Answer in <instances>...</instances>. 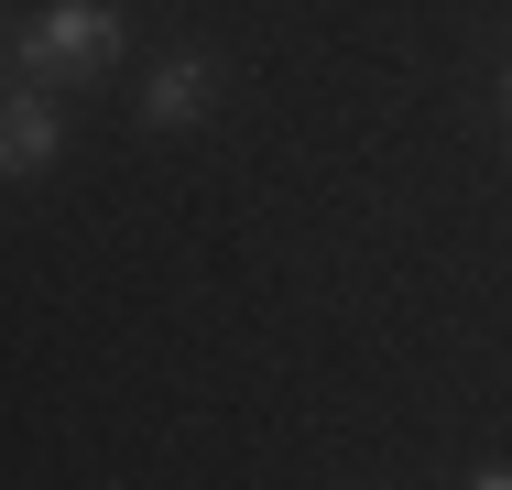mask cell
I'll return each mask as SVG.
<instances>
[{"label": "cell", "instance_id": "3", "mask_svg": "<svg viewBox=\"0 0 512 490\" xmlns=\"http://www.w3.org/2000/svg\"><path fill=\"white\" fill-rule=\"evenodd\" d=\"M197 109H207V55H175V66L142 88V120H153V131H164V120H197Z\"/></svg>", "mask_w": 512, "mask_h": 490}, {"label": "cell", "instance_id": "2", "mask_svg": "<svg viewBox=\"0 0 512 490\" xmlns=\"http://www.w3.org/2000/svg\"><path fill=\"white\" fill-rule=\"evenodd\" d=\"M66 142V109L44 88H0V175H44Z\"/></svg>", "mask_w": 512, "mask_h": 490}, {"label": "cell", "instance_id": "5", "mask_svg": "<svg viewBox=\"0 0 512 490\" xmlns=\"http://www.w3.org/2000/svg\"><path fill=\"white\" fill-rule=\"evenodd\" d=\"M480 490H512V480H480Z\"/></svg>", "mask_w": 512, "mask_h": 490}, {"label": "cell", "instance_id": "4", "mask_svg": "<svg viewBox=\"0 0 512 490\" xmlns=\"http://www.w3.org/2000/svg\"><path fill=\"white\" fill-rule=\"evenodd\" d=\"M0 66H11V33H0Z\"/></svg>", "mask_w": 512, "mask_h": 490}, {"label": "cell", "instance_id": "1", "mask_svg": "<svg viewBox=\"0 0 512 490\" xmlns=\"http://www.w3.org/2000/svg\"><path fill=\"white\" fill-rule=\"evenodd\" d=\"M109 55H120V11H109V0H44V11L11 33V66L44 77V88H55V77H88Z\"/></svg>", "mask_w": 512, "mask_h": 490}]
</instances>
